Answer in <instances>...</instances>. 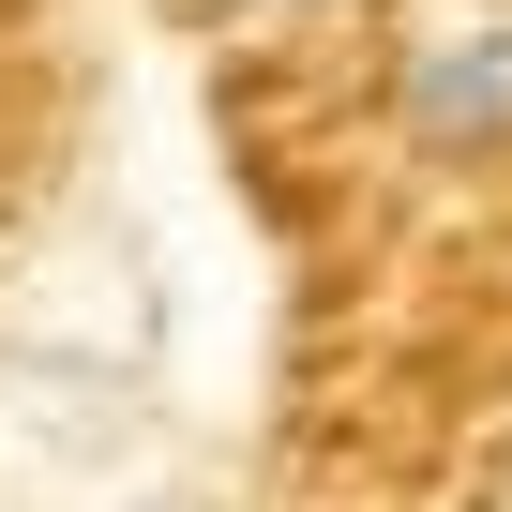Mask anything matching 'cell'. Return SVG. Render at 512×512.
Returning <instances> with one entry per match:
<instances>
[{
  "mask_svg": "<svg viewBox=\"0 0 512 512\" xmlns=\"http://www.w3.org/2000/svg\"><path fill=\"white\" fill-rule=\"evenodd\" d=\"M407 136H422L437 166L512 151V31H437V46L407 61Z\"/></svg>",
  "mask_w": 512,
  "mask_h": 512,
  "instance_id": "obj_1",
  "label": "cell"
},
{
  "mask_svg": "<svg viewBox=\"0 0 512 512\" xmlns=\"http://www.w3.org/2000/svg\"><path fill=\"white\" fill-rule=\"evenodd\" d=\"M196 16H302V0H196Z\"/></svg>",
  "mask_w": 512,
  "mask_h": 512,
  "instance_id": "obj_2",
  "label": "cell"
}]
</instances>
